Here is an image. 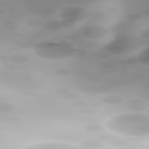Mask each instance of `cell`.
Wrapping results in <instances>:
<instances>
[{
  "mask_svg": "<svg viewBox=\"0 0 149 149\" xmlns=\"http://www.w3.org/2000/svg\"><path fill=\"white\" fill-rule=\"evenodd\" d=\"M104 128L122 139L147 137L149 135V114L142 109L115 113L105 120Z\"/></svg>",
  "mask_w": 149,
  "mask_h": 149,
  "instance_id": "cell-1",
  "label": "cell"
},
{
  "mask_svg": "<svg viewBox=\"0 0 149 149\" xmlns=\"http://www.w3.org/2000/svg\"><path fill=\"white\" fill-rule=\"evenodd\" d=\"M31 54L43 61L61 62L76 57L78 54V48L69 40L61 37H49L42 38L34 43L31 47Z\"/></svg>",
  "mask_w": 149,
  "mask_h": 149,
  "instance_id": "cell-2",
  "label": "cell"
},
{
  "mask_svg": "<svg viewBox=\"0 0 149 149\" xmlns=\"http://www.w3.org/2000/svg\"><path fill=\"white\" fill-rule=\"evenodd\" d=\"M88 9L79 5H69L59 8L56 13V19L63 22L66 27L74 26L79 22H84L88 17Z\"/></svg>",
  "mask_w": 149,
  "mask_h": 149,
  "instance_id": "cell-3",
  "label": "cell"
},
{
  "mask_svg": "<svg viewBox=\"0 0 149 149\" xmlns=\"http://www.w3.org/2000/svg\"><path fill=\"white\" fill-rule=\"evenodd\" d=\"M104 27L101 26H97V24H90V26H85L81 29V34L84 37L86 38H92V40H97V38H101L105 33H104Z\"/></svg>",
  "mask_w": 149,
  "mask_h": 149,
  "instance_id": "cell-4",
  "label": "cell"
},
{
  "mask_svg": "<svg viewBox=\"0 0 149 149\" xmlns=\"http://www.w3.org/2000/svg\"><path fill=\"white\" fill-rule=\"evenodd\" d=\"M0 65H1V63H0Z\"/></svg>",
  "mask_w": 149,
  "mask_h": 149,
  "instance_id": "cell-5",
  "label": "cell"
}]
</instances>
